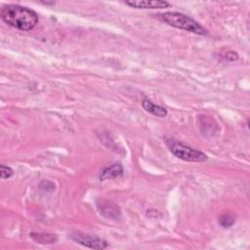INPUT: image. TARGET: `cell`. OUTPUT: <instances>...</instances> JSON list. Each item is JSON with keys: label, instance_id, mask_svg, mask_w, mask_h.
<instances>
[{"label": "cell", "instance_id": "1", "mask_svg": "<svg viewBox=\"0 0 250 250\" xmlns=\"http://www.w3.org/2000/svg\"><path fill=\"white\" fill-rule=\"evenodd\" d=\"M2 20L12 27L27 31L38 22V15L31 9L20 5H6L1 10Z\"/></svg>", "mask_w": 250, "mask_h": 250}, {"label": "cell", "instance_id": "2", "mask_svg": "<svg viewBox=\"0 0 250 250\" xmlns=\"http://www.w3.org/2000/svg\"><path fill=\"white\" fill-rule=\"evenodd\" d=\"M160 19L167 24L198 35H206L207 29L192 18L179 12H165L159 15Z\"/></svg>", "mask_w": 250, "mask_h": 250}, {"label": "cell", "instance_id": "3", "mask_svg": "<svg viewBox=\"0 0 250 250\" xmlns=\"http://www.w3.org/2000/svg\"><path fill=\"white\" fill-rule=\"evenodd\" d=\"M169 150L178 158L188 162H203L207 160V155L200 150L192 148L175 139L166 141Z\"/></svg>", "mask_w": 250, "mask_h": 250}, {"label": "cell", "instance_id": "4", "mask_svg": "<svg viewBox=\"0 0 250 250\" xmlns=\"http://www.w3.org/2000/svg\"><path fill=\"white\" fill-rule=\"evenodd\" d=\"M69 237L75 242L91 249L102 250L107 247V242L104 239L95 235L88 234V233H83L80 231L71 232L69 233Z\"/></svg>", "mask_w": 250, "mask_h": 250}, {"label": "cell", "instance_id": "5", "mask_svg": "<svg viewBox=\"0 0 250 250\" xmlns=\"http://www.w3.org/2000/svg\"><path fill=\"white\" fill-rule=\"evenodd\" d=\"M125 4L137 9H162L169 6V3L167 1H162V0L126 1Z\"/></svg>", "mask_w": 250, "mask_h": 250}, {"label": "cell", "instance_id": "6", "mask_svg": "<svg viewBox=\"0 0 250 250\" xmlns=\"http://www.w3.org/2000/svg\"><path fill=\"white\" fill-rule=\"evenodd\" d=\"M98 209L103 216L109 219H117L120 216L119 207L111 201L101 200L98 201Z\"/></svg>", "mask_w": 250, "mask_h": 250}, {"label": "cell", "instance_id": "7", "mask_svg": "<svg viewBox=\"0 0 250 250\" xmlns=\"http://www.w3.org/2000/svg\"><path fill=\"white\" fill-rule=\"evenodd\" d=\"M142 106L144 107L145 110L147 112L151 113L152 115H155L157 117H165L167 115V109L161 105L153 104L150 100L148 99H144L142 101Z\"/></svg>", "mask_w": 250, "mask_h": 250}, {"label": "cell", "instance_id": "8", "mask_svg": "<svg viewBox=\"0 0 250 250\" xmlns=\"http://www.w3.org/2000/svg\"><path fill=\"white\" fill-rule=\"evenodd\" d=\"M123 174V167L120 163H114L111 166L106 167L104 170L100 175V180L104 181V180H110L117 178Z\"/></svg>", "mask_w": 250, "mask_h": 250}, {"label": "cell", "instance_id": "9", "mask_svg": "<svg viewBox=\"0 0 250 250\" xmlns=\"http://www.w3.org/2000/svg\"><path fill=\"white\" fill-rule=\"evenodd\" d=\"M30 237L40 244H53L58 240V237L53 233L45 232H30Z\"/></svg>", "mask_w": 250, "mask_h": 250}, {"label": "cell", "instance_id": "10", "mask_svg": "<svg viewBox=\"0 0 250 250\" xmlns=\"http://www.w3.org/2000/svg\"><path fill=\"white\" fill-rule=\"evenodd\" d=\"M219 223L223 228H229L234 224V218L229 214H224L220 217Z\"/></svg>", "mask_w": 250, "mask_h": 250}, {"label": "cell", "instance_id": "11", "mask_svg": "<svg viewBox=\"0 0 250 250\" xmlns=\"http://www.w3.org/2000/svg\"><path fill=\"white\" fill-rule=\"evenodd\" d=\"M13 175H14V171L11 167L3 165V164L0 166V177H1V179H3V180L9 179Z\"/></svg>", "mask_w": 250, "mask_h": 250}, {"label": "cell", "instance_id": "12", "mask_svg": "<svg viewBox=\"0 0 250 250\" xmlns=\"http://www.w3.org/2000/svg\"><path fill=\"white\" fill-rule=\"evenodd\" d=\"M226 56H224V59L229 61V62H234L238 59V55L236 52H233V51H228L226 54Z\"/></svg>", "mask_w": 250, "mask_h": 250}]
</instances>
